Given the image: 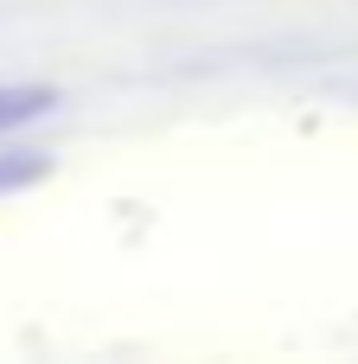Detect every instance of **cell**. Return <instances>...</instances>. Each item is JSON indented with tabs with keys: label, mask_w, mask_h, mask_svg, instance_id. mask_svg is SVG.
Segmentation results:
<instances>
[{
	"label": "cell",
	"mask_w": 358,
	"mask_h": 364,
	"mask_svg": "<svg viewBox=\"0 0 358 364\" xmlns=\"http://www.w3.org/2000/svg\"><path fill=\"white\" fill-rule=\"evenodd\" d=\"M45 109H58V90H45V83H0V128H19V122H32Z\"/></svg>",
	"instance_id": "cell-1"
},
{
	"label": "cell",
	"mask_w": 358,
	"mask_h": 364,
	"mask_svg": "<svg viewBox=\"0 0 358 364\" xmlns=\"http://www.w3.org/2000/svg\"><path fill=\"white\" fill-rule=\"evenodd\" d=\"M45 173H51V160H45V154H0V198H6V192L38 186Z\"/></svg>",
	"instance_id": "cell-2"
}]
</instances>
